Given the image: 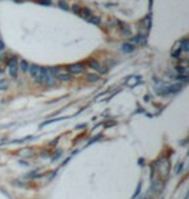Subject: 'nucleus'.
<instances>
[{
    "label": "nucleus",
    "instance_id": "1",
    "mask_svg": "<svg viewBox=\"0 0 189 199\" xmlns=\"http://www.w3.org/2000/svg\"><path fill=\"white\" fill-rule=\"evenodd\" d=\"M40 76H41V83H44V84L48 85V87H53V85L56 84V82H54L56 78L49 72V69H41Z\"/></svg>",
    "mask_w": 189,
    "mask_h": 199
},
{
    "label": "nucleus",
    "instance_id": "2",
    "mask_svg": "<svg viewBox=\"0 0 189 199\" xmlns=\"http://www.w3.org/2000/svg\"><path fill=\"white\" fill-rule=\"evenodd\" d=\"M183 85L179 83V84H173V85H170V87H163V88H159L157 89V93L158 94H171V93H176L181 89Z\"/></svg>",
    "mask_w": 189,
    "mask_h": 199
},
{
    "label": "nucleus",
    "instance_id": "3",
    "mask_svg": "<svg viewBox=\"0 0 189 199\" xmlns=\"http://www.w3.org/2000/svg\"><path fill=\"white\" fill-rule=\"evenodd\" d=\"M40 70H41V67H39L38 65H31V66H28V70H27V71H30L31 76L35 79L36 83H41Z\"/></svg>",
    "mask_w": 189,
    "mask_h": 199
},
{
    "label": "nucleus",
    "instance_id": "4",
    "mask_svg": "<svg viewBox=\"0 0 189 199\" xmlns=\"http://www.w3.org/2000/svg\"><path fill=\"white\" fill-rule=\"evenodd\" d=\"M84 70H85V67H84V65H82V63H74V65H70L69 66L70 74H74V75L82 74Z\"/></svg>",
    "mask_w": 189,
    "mask_h": 199
},
{
    "label": "nucleus",
    "instance_id": "5",
    "mask_svg": "<svg viewBox=\"0 0 189 199\" xmlns=\"http://www.w3.org/2000/svg\"><path fill=\"white\" fill-rule=\"evenodd\" d=\"M8 69H9V74L10 76L16 78L17 76V70H18V65H17V59L12 58L9 61V65H8Z\"/></svg>",
    "mask_w": 189,
    "mask_h": 199
},
{
    "label": "nucleus",
    "instance_id": "6",
    "mask_svg": "<svg viewBox=\"0 0 189 199\" xmlns=\"http://www.w3.org/2000/svg\"><path fill=\"white\" fill-rule=\"evenodd\" d=\"M87 65L91 67V69H93V70H97V71H100L101 74H102V72H105V70H104V69H105V67H102V66H101V65H100V62H98V61H96V59H89Z\"/></svg>",
    "mask_w": 189,
    "mask_h": 199
},
{
    "label": "nucleus",
    "instance_id": "7",
    "mask_svg": "<svg viewBox=\"0 0 189 199\" xmlns=\"http://www.w3.org/2000/svg\"><path fill=\"white\" fill-rule=\"evenodd\" d=\"M136 49V45L135 44H132V43H123L122 44V51L124 52V53H132V52Z\"/></svg>",
    "mask_w": 189,
    "mask_h": 199
},
{
    "label": "nucleus",
    "instance_id": "8",
    "mask_svg": "<svg viewBox=\"0 0 189 199\" xmlns=\"http://www.w3.org/2000/svg\"><path fill=\"white\" fill-rule=\"evenodd\" d=\"M131 41L137 43V44H145L146 43V36H145L144 34H137L136 36H133V38L131 39Z\"/></svg>",
    "mask_w": 189,
    "mask_h": 199
},
{
    "label": "nucleus",
    "instance_id": "9",
    "mask_svg": "<svg viewBox=\"0 0 189 199\" xmlns=\"http://www.w3.org/2000/svg\"><path fill=\"white\" fill-rule=\"evenodd\" d=\"M117 25L121 26V27H119V30H121V32L123 34V35H127V36L131 35V30H129V27H128L127 25H124V23L119 22V21H118V23H117Z\"/></svg>",
    "mask_w": 189,
    "mask_h": 199
},
{
    "label": "nucleus",
    "instance_id": "10",
    "mask_svg": "<svg viewBox=\"0 0 189 199\" xmlns=\"http://www.w3.org/2000/svg\"><path fill=\"white\" fill-rule=\"evenodd\" d=\"M56 78L60 80V82H69V80L71 79V74H69V72H60Z\"/></svg>",
    "mask_w": 189,
    "mask_h": 199
},
{
    "label": "nucleus",
    "instance_id": "11",
    "mask_svg": "<svg viewBox=\"0 0 189 199\" xmlns=\"http://www.w3.org/2000/svg\"><path fill=\"white\" fill-rule=\"evenodd\" d=\"M91 16H92V12H91L88 8H82V10H80V17L84 18V20H88Z\"/></svg>",
    "mask_w": 189,
    "mask_h": 199
},
{
    "label": "nucleus",
    "instance_id": "12",
    "mask_svg": "<svg viewBox=\"0 0 189 199\" xmlns=\"http://www.w3.org/2000/svg\"><path fill=\"white\" fill-rule=\"evenodd\" d=\"M180 49L183 52H189V40L188 39H183L180 41Z\"/></svg>",
    "mask_w": 189,
    "mask_h": 199
},
{
    "label": "nucleus",
    "instance_id": "13",
    "mask_svg": "<svg viewBox=\"0 0 189 199\" xmlns=\"http://www.w3.org/2000/svg\"><path fill=\"white\" fill-rule=\"evenodd\" d=\"M87 21H88V22H91V23H93V25H97V26L101 23V18L98 17V16H95V14L91 16Z\"/></svg>",
    "mask_w": 189,
    "mask_h": 199
},
{
    "label": "nucleus",
    "instance_id": "14",
    "mask_svg": "<svg viewBox=\"0 0 189 199\" xmlns=\"http://www.w3.org/2000/svg\"><path fill=\"white\" fill-rule=\"evenodd\" d=\"M87 79L88 82H97L100 79V76L97 74H87Z\"/></svg>",
    "mask_w": 189,
    "mask_h": 199
},
{
    "label": "nucleus",
    "instance_id": "15",
    "mask_svg": "<svg viewBox=\"0 0 189 199\" xmlns=\"http://www.w3.org/2000/svg\"><path fill=\"white\" fill-rule=\"evenodd\" d=\"M8 88V80L7 79H1L0 80V90H5Z\"/></svg>",
    "mask_w": 189,
    "mask_h": 199
},
{
    "label": "nucleus",
    "instance_id": "16",
    "mask_svg": "<svg viewBox=\"0 0 189 199\" xmlns=\"http://www.w3.org/2000/svg\"><path fill=\"white\" fill-rule=\"evenodd\" d=\"M176 71L179 72V75H186V67H184V66H177L176 67Z\"/></svg>",
    "mask_w": 189,
    "mask_h": 199
},
{
    "label": "nucleus",
    "instance_id": "17",
    "mask_svg": "<svg viewBox=\"0 0 189 199\" xmlns=\"http://www.w3.org/2000/svg\"><path fill=\"white\" fill-rule=\"evenodd\" d=\"M20 70H22V71H27L28 70V63L26 61H21L20 62Z\"/></svg>",
    "mask_w": 189,
    "mask_h": 199
},
{
    "label": "nucleus",
    "instance_id": "18",
    "mask_svg": "<svg viewBox=\"0 0 189 199\" xmlns=\"http://www.w3.org/2000/svg\"><path fill=\"white\" fill-rule=\"evenodd\" d=\"M80 10H82V8H80L78 4H74V5H72V12H74L75 14L80 16Z\"/></svg>",
    "mask_w": 189,
    "mask_h": 199
},
{
    "label": "nucleus",
    "instance_id": "19",
    "mask_svg": "<svg viewBox=\"0 0 189 199\" xmlns=\"http://www.w3.org/2000/svg\"><path fill=\"white\" fill-rule=\"evenodd\" d=\"M171 54H172L173 58H179V57H180V54H181V49H180V47H179V48H176V51H173Z\"/></svg>",
    "mask_w": 189,
    "mask_h": 199
},
{
    "label": "nucleus",
    "instance_id": "20",
    "mask_svg": "<svg viewBox=\"0 0 189 199\" xmlns=\"http://www.w3.org/2000/svg\"><path fill=\"white\" fill-rule=\"evenodd\" d=\"M176 79H177L179 82H184V83L188 82V76H186V75H177V76H176Z\"/></svg>",
    "mask_w": 189,
    "mask_h": 199
},
{
    "label": "nucleus",
    "instance_id": "21",
    "mask_svg": "<svg viewBox=\"0 0 189 199\" xmlns=\"http://www.w3.org/2000/svg\"><path fill=\"white\" fill-rule=\"evenodd\" d=\"M58 5L62 8V9H65V10L69 9V7H67V3L65 1V0H60V1H58Z\"/></svg>",
    "mask_w": 189,
    "mask_h": 199
},
{
    "label": "nucleus",
    "instance_id": "22",
    "mask_svg": "<svg viewBox=\"0 0 189 199\" xmlns=\"http://www.w3.org/2000/svg\"><path fill=\"white\" fill-rule=\"evenodd\" d=\"M39 4H45V5H49L51 4V0H36Z\"/></svg>",
    "mask_w": 189,
    "mask_h": 199
},
{
    "label": "nucleus",
    "instance_id": "23",
    "mask_svg": "<svg viewBox=\"0 0 189 199\" xmlns=\"http://www.w3.org/2000/svg\"><path fill=\"white\" fill-rule=\"evenodd\" d=\"M181 168H183V164H180V165H177V167H176V172H180V171H181Z\"/></svg>",
    "mask_w": 189,
    "mask_h": 199
},
{
    "label": "nucleus",
    "instance_id": "24",
    "mask_svg": "<svg viewBox=\"0 0 189 199\" xmlns=\"http://www.w3.org/2000/svg\"><path fill=\"white\" fill-rule=\"evenodd\" d=\"M1 51H4V43L0 40V52H1Z\"/></svg>",
    "mask_w": 189,
    "mask_h": 199
},
{
    "label": "nucleus",
    "instance_id": "25",
    "mask_svg": "<svg viewBox=\"0 0 189 199\" xmlns=\"http://www.w3.org/2000/svg\"><path fill=\"white\" fill-rule=\"evenodd\" d=\"M0 59H1V57H0Z\"/></svg>",
    "mask_w": 189,
    "mask_h": 199
}]
</instances>
